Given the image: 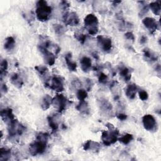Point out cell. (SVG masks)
<instances>
[{
	"instance_id": "cell-1",
	"label": "cell",
	"mask_w": 161,
	"mask_h": 161,
	"mask_svg": "<svg viewBox=\"0 0 161 161\" xmlns=\"http://www.w3.org/2000/svg\"><path fill=\"white\" fill-rule=\"evenodd\" d=\"M49 135L47 133L40 132L36 135V140L30 145L29 152L32 156L42 154L45 152Z\"/></svg>"
},
{
	"instance_id": "cell-2",
	"label": "cell",
	"mask_w": 161,
	"mask_h": 161,
	"mask_svg": "<svg viewBox=\"0 0 161 161\" xmlns=\"http://www.w3.org/2000/svg\"><path fill=\"white\" fill-rule=\"evenodd\" d=\"M52 9L46 1L40 0L36 4V16L40 21H48L52 14Z\"/></svg>"
},
{
	"instance_id": "cell-3",
	"label": "cell",
	"mask_w": 161,
	"mask_h": 161,
	"mask_svg": "<svg viewBox=\"0 0 161 161\" xmlns=\"http://www.w3.org/2000/svg\"><path fill=\"white\" fill-rule=\"evenodd\" d=\"M106 126L108 128V131H103L101 134V140L104 145L109 146L116 143L118 139L119 131L115 128L112 124L108 123Z\"/></svg>"
},
{
	"instance_id": "cell-4",
	"label": "cell",
	"mask_w": 161,
	"mask_h": 161,
	"mask_svg": "<svg viewBox=\"0 0 161 161\" xmlns=\"http://www.w3.org/2000/svg\"><path fill=\"white\" fill-rule=\"evenodd\" d=\"M86 29L91 35H95L99 30V21L97 18L94 14H88L84 19Z\"/></svg>"
},
{
	"instance_id": "cell-5",
	"label": "cell",
	"mask_w": 161,
	"mask_h": 161,
	"mask_svg": "<svg viewBox=\"0 0 161 161\" xmlns=\"http://www.w3.org/2000/svg\"><path fill=\"white\" fill-rule=\"evenodd\" d=\"M45 86L55 91L62 92L64 89V79L61 76L54 75L45 82Z\"/></svg>"
},
{
	"instance_id": "cell-6",
	"label": "cell",
	"mask_w": 161,
	"mask_h": 161,
	"mask_svg": "<svg viewBox=\"0 0 161 161\" xmlns=\"http://www.w3.org/2000/svg\"><path fill=\"white\" fill-rule=\"evenodd\" d=\"M25 127L16 119H14L8 125V135L10 138L21 136L25 131Z\"/></svg>"
},
{
	"instance_id": "cell-7",
	"label": "cell",
	"mask_w": 161,
	"mask_h": 161,
	"mask_svg": "<svg viewBox=\"0 0 161 161\" xmlns=\"http://www.w3.org/2000/svg\"><path fill=\"white\" fill-rule=\"evenodd\" d=\"M69 101L63 94H57L52 98V104L58 113H62L66 109Z\"/></svg>"
},
{
	"instance_id": "cell-8",
	"label": "cell",
	"mask_w": 161,
	"mask_h": 161,
	"mask_svg": "<svg viewBox=\"0 0 161 161\" xmlns=\"http://www.w3.org/2000/svg\"><path fill=\"white\" fill-rule=\"evenodd\" d=\"M142 123L144 128L149 131H155L157 130V123L152 114H145L142 117Z\"/></svg>"
},
{
	"instance_id": "cell-9",
	"label": "cell",
	"mask_w": 161,
	"mask_h": 161,
	"mask_svg": "<svg viewBox=\"0 0 161 161\" xmlns=\"http://www.w3.org/2000/svg\"><path fill=\"white\" fill-rule=\"evenodd\" d=\"M38 48L40 52V53H42L45 62L50 66L54 65L55 62V55L52 52L49 51L47 48L43 47L40 45H38Z\"/></svg>"
},
{
	"instance_id": "cell-10",
	"label": "cell",
	"mask_w": 161,
	"mask_h": 161,
	"mask_svg": "<svg viewBox=\"0 0 161 161\" xmlns=\"http://www.w3.org/2000/svg\"><path fill=\"white\" fill-rule=\"evenodd\" d=\"M62 19L67 25L77 26L79 23V18L75 12H65L63 15Z\"/></svg>"
},
{
	"instance_id": "cell-11",
	"label": "cell",
	"mask_w": 161,
	"mask_h": 161,
	"mask_svg": "<svg viewBox=\"0 0 161 161\" xmlns=\"http://www.w3.org/2000/svg\"><path fill=\"white\" fill-rule=\"evenodd\" d=\"M97 41L100 48L104 52H109L112 48V41L109 38L104 37L102 35L97 36Z\"/></svg>"
},
{
	"instance_id": "cell-12",
	"label": "cell",
	"mask_w": 161,
	"mask_h": 161,
	"mask_svg": "<svg viewBox=\"0 0 161 161\" xmlns=\"http://www.w3.org/2000/svg\"><path fill=\"white\" fill-rule=\"evenodd\" d=\"M143 25L148 29L150 33H153L157 29L158 25L156 20L151 17H146L142 20Z\"/></svg>"
},
{
	"instance_id": "cell-13",
	"label": "cell",
	"mask_w": 161,
	"mask_h": 161,
	"mask_svg": "<svg viewBox=\"0 0 161 161\" xmlns=\"http://www.w3.org/2000/svg\"><path fill=\"white\" fill-rule=\"evenodd\" d=\"M1 116L4 122L7 125L15 119L13 113V110L11 108H4L2 109L1 111Z\"/></svg>"
},
{
	"instance_id": "cell-14",
	"label": "cell",
	"mask_w": 161,
	"mask_h": 161,
	"mask_svg": "<svg viewBox=\"0 0 161 161\" xmlns=\"http://www.w3.org/2000/svg\"><path fill=\"white\" fill-rule=\"evenodd\" d=\"M138 86L134 83L128 85L125 89V94L130 99H134L138 91Z\"/></svg>"
},
{
	"instance_id": "cell-15",
	"label": "cell",
	"mask_w": 161,
	"mask_h": 161,
	"mask_svg": "<svg viewBox=\"0 0 161 161\" xmlns=\"http://www.w3.org/2000/svg\"><path fill=\"white\" fill-rule=\"evenodd\" d=\"M119 73L120 76L124 79V80L127 82L130 81L131 77V74L130 70L125 65H120L118 67Z\"/></svg>"
},
{
	"instance_id": "cell-16",
	"label": "cell",
	"mask_w": 161,
	"mask_h": 161,
	"mask_svg": "<svg viewBox=\"0 0 161 161\" xmlns=\"http://www.w3.org/2000/svg\"><path fill=\"white\" fill-rule=\"evenodd\" d=\"M80 64L81 69L84 72H87L92 67V62L90 58L87 57H83L80 60Z\"/></svg>"
},
{
	"instance_id": "cell-17",
	"label": "cell",
	"mask_w": 161,
	"mask_h": 161,
	"mask_svg": "<svg viewBox=\"0 0 161 161\" xmlns=\"http://www.w3.org/2000/svg\"><path fill=\"white\" fill-rule=\"evenodd\" d=\"M65 60L69 70L71 72H75L77 70V64L72 60V56L71 53H68L65 56Z\"/></svg>"
},
{
	"instance_id": "cell-18",
	"label": "cell",
	"mask_w": 161,
	"mask_h": 161,
	"mask_svg": "<svg viewBox=\"0 0 161 161\" xmlns=\"http://www.w3.org/2000/svg\"><path fill=\"white\" fill-rule=\"evenodd\" d=\"M55 115H50L47 116V121L49 126L53 132H56L58 129V122Z\"/></svg>"
},
{
	"instance_id": "cell-19",
	"label": "cell",
	"mask_w": 161,
	"mask_h": 161,
	"mask_svg": "<svg viewBox=\"0 0 161 161\" xmlns=\"http://www.w3.org/2000/svg\"><path fill=\"white\" fill-rule=\"evenodd\" d=\"M143 57L147 61H150L151 62H155L158 59L157 55H156L151 50L148 48H145L143 50Z\"/></svg>"
},
{
	"instance_id": "cell-20",
	"label": "cell",
	"mask_w": 161,
	"mask_h": 161,
	"mask_svg": "<svg viewBox=\"0 0 161 161\" xmlns=\"http://www.w3.org/2000/svg\"><path fill=\"white\" fill-rule=\"evenodd\" d=\"M11 82L18 88H20L23 85V81L20 75L17 73H13L10 77Z\"/></svg>"
},
{
	"instance_id": "cell-21",
	"label": "cell",
	"mask_w": 161,
	"mask_h": 161,
	"mask_svg": "<svg viewBox=\"0 0 161 161\" xmlns=\"http://www.w3.org/2000/svg\"><path fill=\"white\" fill-rule=\"evenodd\" d=\"M76 109L84 114H89V108L88 106L87 103L84 101H79V103L75 107Z\"/></svg>"
},
{
	"instance_id": "cell-22",
	"label": "cell",
	"mask_w": 161,
	"mask_h": 161,
	"mask_svg": "<svg viewBox=\"0 0 161 161\" xmlns=\"http://www.w3.org/2000/svg\"><path fill=\"white\" fill-rule=\"evenodd\" d=\"M148 8L151 9L154 14L156 16H160L161 11V6H160V1H154L152 2L149 5Z\"/></svg>"
},
{
	"instance_id": "cell-23",
	"label": "cell",
	"mask_w": 161,
	"mask_h": 161,
	"mask_svg": "<svg viewBox=\"0 0 161 161\" xmlns=\"http://www.w3.org/2000/svg\"><path fill=\"white\" fill-rule=\"evenodd\" d=\"M16 45L15 40L13 36H8L6 38L4 44V48L7 51H11L12 50Z\"/></svg>"
},
{
	"instance_id": "cell-24",
	"label": "cell",
	"mask_w": 161,
	"mask_h": 161,
	"mask_svg": "<svg viewBox=\"0 0 161 161\" xmlns=\"http://www.w3.org/2000/svg\"><path fill=\"white\" fill-rule=\"evenodd\" d=\"M52 104V98L50 96L46 94L44 96V97L42 99L41 107L43 110H47L48 109L50 105Z\"/></svg>"
},
{
	"instance_id": "cell-25",
	"label": "cell",
	"mask_w": 161,
	"mask_h": 161,
	"mask_svg": "<svg viewBox=\"0 0 161 161\" xmlns=\"http://www.w3.org/2000/svg\"><path fill=\"white\" fill-rule=\"evenodd\" d=\"M100 108L104 112H109L112 110L111 104L105 99H101L99 101Z\"/></svg>"
},
{
	"instance_id": "cell-26",
	"label": "cell",
	"mask_w": 161,
	"mask_h": 161,
	"mask_svg": "<svg viewBox=\"0 0 161 161\" xmlns=\"http://www.w3.org/2000/svg\"><path fill=\"white\" fill-rule=\"evenodd\" d=\"M0 160L1 161L8 160L11 155V149L6 148H1L0 150Z\"/></svg>"
},
{
	"instance_id": "cell-27",
	"label": "cell",
	"mask_w": 161,
	"mask_h": 161,
	"mask_svg": "<svg viewBox=\"0 0 161 161\" xmlns=\"http://www.w3.org/2000/svg\"><path fill=\"white\" fill-rule=\"evenodd\" d=\"M121 143L124 145H128L133 140V136L130 133H126L118 139Z\"/></svg>"
},
{
	"instance_id": "cell-28",
	"label": "cell",
	"mask_w": 161,
	"mask_h": 161,
	"mask_svg": "<svg viewBox=\"0 0 161 161\" xmlns=\"http://www.w3.org/2000/svg\"><path fill=\"white\" fill-rule=\"evenodd\" d=\"M35 69L39 73L40 75L43 77H45L48 72L47 67L44 65H36L35 67Z\"/></svg>"
},
{
	"instance_id": "cell-29",
	"label": "cell",
	"mask_w": 161,
	"mask_h": 161,
	"mask_svg": "<svg viewBox=\"0 0 161 161\" xmlns=\"http://www.w3.org/2000/svg\"><path fill=\"white\" fill-rule=\"evenodd\" d=\"M76 96L79 101H84L87 97V92L84 89H79L77 91Z\"/></svg>"
},
{
	"instance_id": "cell-30",
	"label": "cell",
	"mask_w": 161,
	"mask_h": 161,
	"mask_svg": "<svg viewBox=\"0 0 161 161\" xmlns=\"http://www.w3.org/2000/svg\"><path fill=\"white\" fill-rule=\"evenodd\" d=\"M8 67V63L6 59L3 60L1 62V65H0V72H1V79L2 80L3 76L4 74H6V72L7 71Z\"/></svg>"
},
{
	"instance_id": "cell-31",
	"label": "cell",
	"mask_w": 161,
	"mask_h": 161,
	"mask_svg": "<svg viewBox=\"0 0 161 161\" xmlns=\"http://www.w3.org/2000/svg\"><path fill=\"white\" fill-rule=\"evenodd\" d=\"M53 28L55 33L59 36L63 35L65 33L64 27L60 24H54L53 25Z\"/></svg>"
},
{
	"instance_id": "cell-32",
	"label": "cell",
	"mask_w": 161,
	"mask_h": 161,
	"mask_svg": "<svg viewBox=\"0 0 161 161\" xmlns=\"http://www.w3.org/2000/svg\"><path fill=\"white\" fill-rule=\"evenodd\" d=\"M74 37L81 44H84L87 39V35L83 33H74Z\"/></svg>"
},
{
	"instance_id": "cell-33",
	"label": "cell",
	"mask_w": 161,
	"mask_h": 161,
	"mask_svg": "<svg viewBox=\"0 0 161 161\" xmlns=\"http://www.w3.org/2000/svg\"><path fill=\"white\" fill-rule=\"evenodd\" d=\"M99 82L101 84H106L108 80V77L103 72H100L99 75L98 77Z\"/></svg>"
},
{
	"instance_id": "cell-34",
	"label": "cell",
	"mask_w": 161,
	"mask_h": 161,
	"mask_svg": "<svg viewBox=\"0 0 161 161\" xmlns=\"http://www.w3.org/2000/svg\"><path fill=\"white\" fill-rule=\"evenodd\" d=\"M138 94H139V97L141 100L142 101H146L148 98V94L147 92L145 90L140 89L138 91Z\"/></svg>"
},
{
	"instance_id": "cell-35",
	"label": "cell",
	"mask_w": 161,
	"mask_h": 161,
	"mask_svg": "<svg viewBox=\"0 0 161 161\" xmlns=\"http://www.w3.org/2000/svg\"><path fill=\"white\" fill-rule=\"evenodd\" d=\"M142 8L140 10V13H139V15L140 16H142L143 15H145V14L147 13L148 11V5L147 4H142Z\"/></svg>"
},
{
	"instance_id": "cell-36",
	"label": "cell",
	"mask_w": 161,
	"mask_h": 161,
	"mask_svg": "<svg viewBox=\"0 0 161 161\" xmlns=\"http://www.w3.org/2000/svg\"><path fill=\"white\" fill-rule=\"evenodd\" d=\"M85 82H86V90L87 91H90L92 89V85H93V82L92 81L91 79H89V78H86L85 79Z\"/></svg>"
},
{
	"instance_id": "cell-37",
	"label": "cell",
	"mask_w": 161,
	"mask_h": 161,
	"mask_svg": "<svg viewBox=\"0 0 161 161\" xmlns=\"http://www.w3.org/2000/svg\"><path fill=\"white\" fill-rule=\"evenodd\" d=\"M125 37L127 39V40H131L132 42H134L135 40V36L133 35V33L131 31H128V32H126L125 34Z\"/></svg>"
},
{
	"instance_id": "cell-38",
	"label": "cell",
	"mask_w": 161,
	"mask_h": 161,
	"mask_svg": "<svg viewBox=\"0 0 161 161\" xmlns=\"http://www.w3.org/2000/svg\"><path fill=\"white\" fill-rule=\"evenodd\" d=\"M60 6L62 7V8L64 10L67 9L69 8V6H70L69 3H68L67 1H62L60 2Z\"/></svg>"
},
{
	"instance_id": "cell-39",
	"label": "cell",
	"mask_w": 161,
	"mask_h": 161,
	"mask_svg": "<svg viewBox=\"0 0 161 161\" xmlns=\"http://www.w3.org/2000/svg\"><path fill=\"white\" fill-rule=\"evenodd\" d=\"M8 92V87L4 83H1V93L6 94Z\"/></svg>"
},
{
	"instance_id": "cell-40",
	"label": "cell",
	"mask_w": 161,
	"mask_h": 161,
	"mask_svg": "<svg viewBox=\"0 0 161 161\" xmlns=\"http://www.w3.org/2000/svg\"><path fill=\"white\" fill-rule=\"evenodd\" d=\"M116 117L121 121H124L127 119V115L123 113H118L116 114Z\"/></svg>"
},
{
	"instance_id": "cell-41",
	"label": "cell",
	"mask_w": 161,
	"mask_h": 161,
	"mask_svg": "<svg viewBox=\"0 0 161 161\" xmlns=\"http://www.w3.org/2000/svg\"><path fill=\"white\" fill-rule=\"evenodd\" d=\"M91 140H87L84 145H83V149L85 151L89 150V147H90V144H91Z\"/></svg>"
},
{
	"instance_id": "cell-42",
	"label": "cell",
	"mask_w": 161,
	"mask_h": 161,
	"mask_svg": "<svg viewBox=\"0 0 161 161\" xmlns=\"http://www.w3.org/2000/svg\"><path fill=\"white\" fill-rule=\"evenodd\" d=\"M147 37L144 35L142 36L140 39V43L141 44H145L147 43Z\"/></svg>"
},
{
	"instance_id": "cell-43",
	"label": "cell",
	"mask_w": 161,
	"mask_h": 161,
	"mask_svg": "<svg viewBox=\"0 0 161 161\" xmlns=\"http://www.w3.org/2000/svg\"><path fill=\"white\" fill-rule=\"evenodd\" d=\"M92 56L96 59V60H99V57L97 54V53L96 52H94L92 53Z\"/></svg>"
},
{
	"instance_id": "cell-44",
	"label": "cell",
	"mask_w": 161,
	"mask_h": 161,
	"mask_svg": "<svg viewBox=\"0 0 161 161\" xmlns=\"http://www.w3.org/2000/svg\"><path fill=\"white\" fill-rule=\"evenodd\" d=\"M155 70H156V72H158L160 74V66L159 64H158V65H156Z\"/></svg>"
}]
</instances>
